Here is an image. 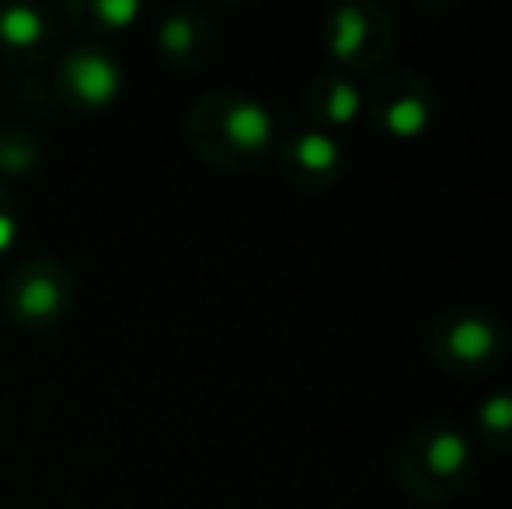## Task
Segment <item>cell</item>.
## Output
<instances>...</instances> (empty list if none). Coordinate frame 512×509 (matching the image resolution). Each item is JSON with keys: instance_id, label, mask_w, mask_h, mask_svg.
Listing matches in <instances>:
<instances>
[{"instance_id": "1", "label": "cell", "mask_w": 512, "mask_h": 509, "mask_svg": "<svg viewBox=\"0 0 512 509\" xmlns=\"http://www.w3.org/2000/svg\"><path fill=\"white\" fill-rule=\"evenodd\" d=\"M189 136L206 161L220 168H244L269 150L276 119L248 95H213L192 109Z\"/></svg>"}, {"instance_id": "2", "label": "cell", "mask_w": 512, "mask_h": 509, "mask_svg": "<svg viewBox=\"0 0 512 509\" xmlns=\"http://www.w3.org/2000/svg\"><path fill=\"white\" fill-rule=\"evenodd\" d=\"M474 471V447L460 429L446 422H429L405 443L401 454V478L411 496L446 499L471 478Z\"/></svg>"}, {"instance_id": "3", "label": "cell", "mask_w": 512, "mask_h": 509, "mask_svg": "<svg viewBox=\"0 0 512 509\" xmlns=\"http://www.w3.org/2000/svg\"><path fill=\"white\" fill-rule=\"evenodd\" d=\"M74 300V279L53 258H32L21 269H14L11 283L4 290V311L18 325H53L63 318Z\"/></svg>"}, {"instance_id": "4", "label": "cell", "mask_w": 512, "mask_h": 509, "mask_svg": "<svg viewBox=\"0 0 512 509\" xmlns=\"http://www.w3.org/2000/svg\"><path fill=\"white\" fill-rule=\"evenodd\" d=\"M502 349H506V335L499 321L474 307H457L432 328V353L450 370H464V374L488 370L499 363Z\"/></svg>"}, {"instance_id": "5", "label": "cell", "mask_w": 512, "mask_h": 509, "mask_svg": "<svg viewBox=\"0 0 512 509\" xmlns=\"http://www.w3.org/2000/svg\"><path fill=\"white\" fill-rule=\"evenodd\" d=\"M391 18L377 4H338L324 21V46L345 67H373L391 46Z\"/></svg>"}, {"instance_id": "6", "label": "cell", "mask_w": 512, "mask_h": 509, "mask_svg": "<svg viewBox=\"0 0 512 509\" xmlns=\"http://www.w3.org/2000/svg\"><path fill=\"white\" fill-rule=\"evenodd\" d=\"M63 95L77 105V109H108L122 91V67L112 53L98 46H81L74 53L63 56L60 70H56Z\"/></svg>"}, {"instance_id": "7", "label": "cell", "mask_w": 512, "mask_h": 509, "mask_svg": "<svg viewBox=\"0 0 512 509\" xmlns=\"http://www.w3.org/2000/svg\"><path fill=\"white\" fill-rule=\"evenodd\" d=\"M373 116L377 126H384L398 140H415L422 136L432 123V91L425 88V81H418L415 74H387L373 88Z\"/></svg>"}, {"instance_id": "8", "label": "cell", "mask_w": 512, "mask_h": 509, "mask_svg": "<svg viewBox=\"0 0 512 509\" xmlns=\"http://www.w3.org/2000/svg\"><path fill=\"white\" fill-rule=\"evenodd\" d=\"M283 168L300 185H324L342 171V147L335 136L321 133V129H307L286 143Z\"/></svg>"}, {"instance_id": "9", "label": "cell", "mask_w": 512, "mask_h": 509, "mask_svg": "<svg viewBox=\"0 0 512 509\" xmlns=\"http://www.w3.org/2000/svg\"><path fill=\"white\" fill-rule=\"evenodd\" d=\"M157 49L171 67H196L206 60L209 49V21L196 7H178L157 28Z\"/></svg>"}, {"instance_id": "10", "label": "cell", "mask_w": 512, "mask_h": 509, "mask_svg": "<svg viewBox=\"0 0 512 509\" xmlns=\"http://www.w3.org/2000/svg\"><path fill=\"white\" fill-rule=\"evenodd\" d=\"M53 28L42 7H28V4H7L0 7V49L18 60L42 53V46L49 42Z\"/></svg>"}, {"instance_id": "11", "label": "cell", "mask_w": 512, "mask_h": 509, "mask_svg": "<svg viewBox=\"0 0 512 509\" xmlns=\"http://www.w3.org/2000/svg\"><path fill=\"white\" fill-rule=\"evenodd\" d=\"M307 98H310L314 116L328 126H349L352 119H359V112H363V95H359L345 77H335V74L317 77V81L310 84Z\"/></svg>"}, {"instance_id": "12", "label": "cell", "mask_w": 512, "mask_h": 509, "mask_svg": "<svg viewBox=\"0 0 512 509\" xmlns=\"http://www.w3.org/2000/svg\"><path fill=\"white\" fill-rule=\"evenodd\" d=\"M39 168V136L28 129L0 133V171L7 175H32Z\"/></svg>"}, {"instance_id": "13", "label": "cell", "mask_w": 512, "mask_h": 509, "mask_svg": "<svg viewBox=\"0 0 512 509\" xmlns=\"http://www.w3.org/2000/svg\"><path fill=\"white\" fill-rule=\"evenodd\" d=\"M478 429L485 440L512 447V391H499L478 405Z\"/></svg>"}, {"instance_id": "14", "label": "cell", "mask_w": 512, "mask_h": 509, "mask_svg": "<svg viewBox=\"0 0 512 509\" xmlns=\"http://www.w3.org/2000/svg\"><path fill=\"white\" fill-rule=\"evenodd\" d=\"M84 14H88L102 32H126L143 14V7L136 4V0H98V4L84 7Z\"/></svg>"}, {"instance_id": "15", "label": "cell", "mask_w": 512, "mask_h": 509, "mask_svg": "<svg viewBox=\"0 0 512 509\" xmlns=\"http://www.w3.org/2000/svg\"><path fill=\"white\" fill-rule=\"evenodd\" d=\"M14 241H18V213H14V206L0 192V255L11 252Z\"/></svg>"}]
</instances>
